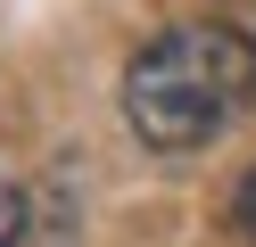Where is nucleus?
<instances>
[{
  "instance_id": "nucleus-1",
  "label": "nucleus",
  "mask_w": 256,
  "mask_h": 247,
  "mask_svg": "<svg viewBox=\"0 0 256 247\" xmlns=\"http://www.w3.org/2000/svg\"><path fill=\"white\" fill-rule=\"evenodd\" d=\"M256 99V41L240 25H166L124 66V124L166 157L223 140Z\"/></svg>"
},
{
  "instance_id": "nucleus-3",
  "label": "nucleus",
  "mask_w": 256,
  "mask_h": 247,
  "mask_svg": "<svg viewBox=\"0 0 256 247\" xmlns=\"http://www.w3.org/2000/svg\"><path fill=\"white\" fill-rule=\"evenodd\" d=\"M240 231L256 239V165H248V181H240Z\"/></svg>"
},
{
  "instance_id": "nucleus-2",
  "label": "nucleus",
  "mask_w": 256,
  "mask_h": 247,
  "mask_svg": "<svg viewBox=\"0 0 256 247\" xmlns=\"http://www.w3.org/2000/svg\"><path fill=\"white\" fill-rule=\"evenodd\" d=\"M25 231H34V198H25V181L0 165V247H25Z\"/></svg>"
}]
</instances>
